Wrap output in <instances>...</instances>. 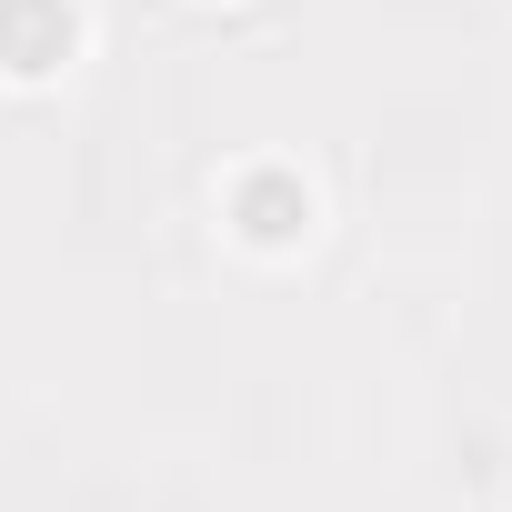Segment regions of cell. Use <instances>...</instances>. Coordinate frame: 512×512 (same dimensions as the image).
Wrapping results in <instances>:
<instances>
[{
	"label": "cell",
	"instance_id": "cell-1",
	"mask_svg": "<svg viewBox=\"0 0 512 512\" xmlns=\"http://www.w3.org/2000/svg\"><path fill=\"white\" fill-rule=\"evenodd\" d=\"M221 231H231L241 251H262V262H292V251L322 231L312 171H292V161H241V171L221 181Z\"/></svg>",
	"mask_w": 512,
	"mask_h": 512
},
{
	"label": "cell",
	"instance_id": "cell-2",
	"mask_svg": "<svg viewBox=\"0 0 512 512\" xmlns=\"http://www.w3.org/2000/svg\"><path fill=\"white\" fill-rule=\"evenodd\" d=\"M91 21H81V0H0V81H61L81 61Z\"/></svg>",
	"mask_w": 512,
	"mask_h": 512
}]
</instances>
